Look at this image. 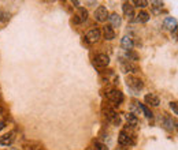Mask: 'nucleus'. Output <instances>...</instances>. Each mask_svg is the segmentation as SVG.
Instances as JSON below:
<instances>
[{
    "mask_svg": "<svg viewBox=\"0 0 178 150\" xmlns=\"http://www.w3.org/2000/svg\"><path fill=\"white\" fill-rule=\"evenodd\" d=\"M101 111H103V115L105 116V119L108 120L111 124L114 126H119L121 124V118L119 115L116 113V111L114 109V108L111 107V105H103V108H101Z\"/></svg>",
    "mask_w": 178,
    "mask_h": 150,
    "instance_id": "f257e3e1",
    "label": "nucleus"
},
{
    "mask_svg": "<svg viewBox=\"0 0 178 150\" xmlns=\"http://www.w3.org/2000/svg\"><path fill=\"white\" fill-rule=\"evenodd\" d=\"M118 142L121 146H125V148H129V146H133L136 143V139H134V135L127 132L126 130H122L118 135Z\"/></svg>",
    "mask_w": 178,
    "mask_h": 150,
    "instance_id": "f03ea898",
    "label": "nucleus"
},
{
    "mask_svg": "<svg viewBox=\"0 0 178 150\" xmlns=\"http://www.w3.org/2000/svg\"><path fill=\"white\" fill-rule=\"evenodd\" d=\"M107 98L111 101L114 105H121L123 102V93L122 92H119V90H116V89H112V90H110V92L107 93Z\"/></svg>",
    "mask_w": 178,
    "mask_h": 150,
    "instance_id": "7ed1b4c3",
    "label": "nucleus"
},
{
    "mask_svg": "<svg viewBox=\"0 0 178 150\" xmlns=\"http://www.w3.org/2000/svg\"><path fill=\"white\" fill-rule=\"evenodd\" d=\"M108 17H110L108 10H107V7H104V6L97 7V10L94 11V19L97 22H105L108 19Z\"/></svg>",
    "mask_w": 178,
    "mask_h": 150,
    "instance_id": "20e7f679",
    "label": "nucleus"
},
{
    "mask_svg": "<svg viewBox=\"0 0 178 150\" xmlns=\"http://www.w3.org/2000/svg\"><path fill=\"white\" fill-rule=\"evenodd\" d=\"M126 82H127V86H130V88H133L134 90H141L144 88V83L143 81L140 79V78H136L133 75H129L126 78Z\"/></svg>",
    "mask_w": 178,
    "mask_h": 150,
    "instance_id": "39448f33",
    "label": "nucleus"
},
{
    "mask_svg": "<svg viewBox=\"0 0 178 150\" xmlns=\"http://www.w3.org/2000/svg\"><path fill=\"white\" fill-rule=\"evenodd\" d=\"M122 11H123V14H125V17H127V19L129 21H134V17H136V14H134V7L132 3H123V6H122Z\"/></svg>",
    "mask_w": 178,
    "mask_h": 150,
    "instance_id": "423d86ee",
    "label": "nucleus"
},
{
    "mask_svg": "<svg viewBox=\"0 0 178 150\" xmlns=\"http://www.w3.org/2000/svg\"><path fill=\"white\" fill-rule=\"evenodd\" d=\"M110 64V58L104 53H100L94 58V66L96 67H100V68H104Z\"/></svg>",
    "mask_w": 178,
    "mask_h": 150,
    "instance_id": "0eeeda50",
    "label": "nucleus"
},
{
    "mask_svg": "<svg viewBox=\"0 0 178 150\" xmlns=\"http://www.w3.org/2000/svg\"><path fill=\"white\" fill-rule=\"evenodd\" d=\"M88 19V11H86L85 8H79L78 10V12L74 15V18H73V22L74 23H84V22Z\"/></svg>",
    "mask_w": 178,
    "mask_h": 150,
    "instance_id": "6e6552de",
    "label": "nucleus"
},
{
    "mask_svg": "<svg viewBox=\"0 0 178 150\" xmlns=\"http://www.w3.org/2000/svg\"><path fill=\"white\" fill-rule=\"evenodd\" d=\"M100 37H101L100 30L99 29H92V30H89L88 34H86V41L90 44H93V42H97V41L100 40Z\"/></svg>",
    "mask_w": 178,
    "mask_h": 150,
    "instance_id": "1a4fd4ad",
    "label": "nucleus"
},
{
    "mask_svg": "<svg viewBox=\"0 0 178 150\" xmlns=\"http://www.w3.org/2000/svg\"><path fill=\"white\" fill-rule=\"evenodd\" d=\"M14 141H15V132H8V134H4L3 137H0V145L3 146L13 145Z\"/></svg>",
    "mask_w": 178,
    "mask_h": 150,
    "instance_id": "9d476101",
    "label": "nucleus"
},
{
    "mask_svg": "<svg viewBox=\"0 0 178 150\" xmlns=\"http://www.w3.org/2000/svg\"><path fill=\"white\" fill-rule=\"evenodd\" d=\"M144 101H145V104L149 105V107H159V104H160L159 97L155 94H147L144 97Z\"/></svg>",
    "mask_w": 178,
    "mask_h": 150,
    "instance_id": "9b49d317",
    "label": "nucleus"
},
{
    "mask_svg": "<svg viewBox=\"0 0 178 150\" xmlns=\"http://www.w3.org/2000/svg\"><path fill=\"white\" fill-rule=\"evenodd\" d=\"M122 70L125 72H132V74H136L140 71V67L137 64H134V63L132 62H127V63H123L122 64Z\"/></svg>",
    "mask_w": 178,
    "mask_h": 150,
    "instance_id": "f8f14e48",
    "label": "nucleus"
},
{
    "mask_svg": "<svg viewBox=\"0 0 178 150\" xmlns=\"http://www.w3.org/2000/svg\"><path fill=\"white\" fill-rule=\"evenodd\" d=\"M163 28L167 30H174V32H175L177 30V19L175 18H171V17L166 18L163 22Z\"/></svg>",
    "mask_w": 178,
    "mask_h": 150,
    "instance_id": "ddd939ff",
    "label": "nucleus"
},
{
    "mask_svg": "<svg viewBox=\"0 0 178 150\" xmlns=\"http://www.w3.org/2000/svg\"><path fill=\"white\" fill-rule=\"evenodd\" d=\"M121 47H122L123 51H132V48H133V40H132V37L129 36H125L122 41H121Z\"/></svg>",
    "mask_w": 178,
    "mask_h": 150,
    "instance_id": "4468645a",
    "label": "nucleus"
},
{
    "mask_svg": "<svg viewBox=\"0 0 178 150\" xmlns=\"http://www.w3.org/2000/svg\"><path fill=\"white\" fill-rule=\"evenodd\" d=\"M108 19H110V23H111L110 26H111L112 29H114V28H119V26L122 25V18H121L118 14H111L108 17Z\"/></svg>",
    "mask_w": 178,
    "mask_h": 150,
    "instance_id": "2eb2a0df",
    "label": "nucleus"
},
{
    "mask_svg": "<svg viewBox=\"0 0 178 150\" xmlns=\"http://www.w3.org/2000/svg\"><path fill=\"white\" fill-rule=\"evenodd\" d=\"M165 116H163V120H162V124L165 126V128L166 130H169V131H171L173 128H174V126L173 124H177L175 122H173V119L170 118L169 115H166V113H163Z\"/></svg>",
    "mask_w": 178,
    "mask_h": 150,
    "instance_id": "dca6fc26",
    "label": "nucleus"
},
{
    "mask_svg": "<svg viewBox=\"0 0 178 150\" xmlns=\"http://www.w3.org/2000/svg\"><path fill=\"white\" fill-rule=\"evenodd\" d=\"M103 36H104V38L108 40V41L114 40V38H115V32H114V29H112L111 26H104V29H103Z\"/></svg>",
    "mask_w": 178,
    "mask_h": 150,
    "instance_id": "f3484780",
    "label": "nucleus"
},
{
    "mask_svg": "<svg viewBox=\"0 0 178 150\" xmlns=\"http://www.w3.org/2000/svg\"><path fill=\"white\" fill-rule=\"evenodd\" d=\"M134 21L138 22V23H147V22L149 21V14L145 12V11H140V12L136 15Z\"/></svg>",
    "mask_w": 178,
    "mask_h": 150,
    "instance_id": "a211bd4d",
    "label": "nucleus"
},
{
    "mask_svg": "<svg viewBox=\"0 0 178 150\" xmlns=\"http://www.w3.org/2000/svg\"><path fill=\"white\" fill-rule=\"evenodd\" d=\"M126 122H127V126H130V127H136L138 124V119H137V116H136L134 113H127L126 116Z\"/></svg>",
    "mask_w": 178,
    "mask_h": 150,
    "instance_id": "6ab92c4d",
    "label": "nucleus"
},
{
    "mask_svg": "<svg viewBox=\"0 0 178 150\" xmlns=\"http://www.w3.org/2000/svg\"><path fill=\"white\" fill-rule=\"evenodd\" d=\"M138 105V108H140V109H141L143 112H144V115H145L147 116V118H152V112H151L149 109H148V108H147L145 107V105H144V104H137Z\"/></svg>",
    "mask_w": 178,
    "mask_h": 150,
    "instance_id": "aec40b11",
    "label": "nucleus"
},
{
    "mask_svg": "<svg viewBox=\"0 0 178 150\" xmlns=\"http://www.w3.org/2000/svg\"><path fill=\"white\" fill-rule=\"evenodd\" d=\"M132 4H134L133 7H140V8H145L147 6H148V2H145V0H134Z\"/></svg>",
    "mask_w": 178,
    "mask_h": 150,
    "instance_id": "412c9836",
    "label": "nucleus"
},
{
    "mask_svg": "<svg viewBox=\"0 0 178 150\" xmlns=\"http://www.w3.org/2000/svg\"><path fill=\"white\" fill-rule=\"evenodd\" d=\"M93 150H108V148L104 143H101V142H94Z\"/></svg>",
    "mask_w": 178,
    "mask_h": 150,
    "instance_id": "4be33fe9",
    "label": "nucleus"
},
{
    "mask_svg": "<svg viewBox=\"0 0 178 150\" xmlns=\"http://www.w3.org/2000/svg\"><path fill=\"white\" fill-rule=\"evenodd\" d=\"M126 59L129 60H138V55L133 51H127L126 52Z\"/></svg>",
    "mask_w": 178,
    "mask_h": 150,
    "instance_id": "5701e85b",
    "label": "nucleus"
},
{
    "mask_svg": "<svg viewBox=\"0 0 178 150\" xmlns=\"http://www.w3.org/2000/svg\"><path fill=\"white\" fill-rule=\"evenodd\" d=\"M10 19V14H7L6 11H0V21L2 22H7Z\"/></svg>",
    "mask_w": 178,
    "mask_h": 150,
    "instance_id": "b1692460",
    "label": "nucleus"
},
{
    "mask_svg": "<svg viewBox=\"0 0 178 150\" xmlns=\"http://www.w3.org/2000/svg\"><path fill=\"white\" fill-rule=\"evenodd\" d=\"M151 4H152L155 8H162V7H163V3H162V2H156V0H152V2H151Z\"/></svg>",
    "mask_w": 178,
    "mask_h": 150,
    "instance_id": "393cba45",
    "label": "nucleus"
},
{
    "mask_svg": "<svg viewBox=\"0 0 178 150\" xmlns=\"http://www.w3.org/2000/svg\"><path fill=\"white\" fill-rule=\"evenodd\" d=\"M170 108H171V109L174 111V113H178V108H177V102L175 101H171V102H170Z\"/></svg>",
    "mask_w": 178,
    "mask_h": 150,
    "instance_id": "a878e982",
    "label": "nucleus"
},
{
    "mask_svg": "<svg viewBox=\"0 0 178 150\" xmlns=\"http://www.w3.org/2000/svg\"><path fill=\"white\" fill-rule=\"evenodd\" d=\"M4 127H6V123L3 122V120H0V131H2L3 128H4Z\"/></svg>",
    "mask_w": 178,
    "mask_h": 150,
    "instance_id": "bb28decb",
    "label": "nucleus"
},
{
    "mask_svg": "<svg viewBox=\"0 0 178 150\" xmlns=\"http://www.w3.org/2000/svg\"><path fill=\"white\" fill-rule=\"evenodd\" d=\"M11 150H18V149H11Z\"/></svg>",
    "mask_w": 178,
    "mask_h": 150,
    "instance_id": "cd10ccee",
    "label": "nucleus"
}]
</instances>
